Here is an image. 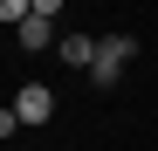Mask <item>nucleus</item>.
Wrapping results in <instances>:
<instances>
[{"mask_svg": "<svg viewBox=\"0 0 158 151\" xmlns=\"http://www.w3.org/2000/svg\"><path fill=\"white\" fill-rule=\"evenodd\" d=\"M131 55H138V41H131V35H103L96 55H89V83H96V89H117V76L131 69Z\"/></svg>", "mask_w": 158, "mask_h": 151, "instance_id": "obj_1", "label": "nucleus"}, {"mask_svg": "<svg viewBox=\"0 0 158 151\" xmlns=\"http://www.w3.org/2000/svg\"><path fill=\"white\" fill-rule=\"evenodd\" d=\"M14 117H21V124H48V117H55V89H48V83H21Z\"/></svg>", "mask_w": 158, "mask_h": 151, "instance_id": "obj_2", "label": "nucleus"}, {"mask_svg": "<svg viewBox=\"0 0 158 151\" xmlns=\"http://www.w3.org/2000/svg\"><path fill=\"white\" fill-rule=\"evenodd\" d=\"M14 35H21V48H28V55H41V48H55V21H48V14H21Z\"/></svg>", "mask_w": 158, "mask_h": 151, "instance_id": "obj_3", "label": "nucleus"}, {"mask_svg": "<svg viewBox=\"0 0 158 151\" xmlns=\"http://www.w3.org/2000/svg\"><path fill=\"white\" fill-rule=\"evenodd\" d=\"M55 55H62L69 69H89V55H96V41H89V35H62V41H55Z\"/></svg>", "mask_w": 158, "mask_h": 151, "instance_id": "obj_4", "label": "nucleus"}, {"mask_svg": "<svg viewBox=\"0 0 158 151\" xmlns=\"http://www.w3.org/2000/svg\"><path fill=\"white\" fill-rule=\"evenodd\" d=\"M21 14H28V0H0V21H7V28H14Z\"/></svg>", "mask_w": 158, "mask_h": 151, "instance_id": "obj_5", "label": "nucleus"}, {"mask_svg": "<svg viewBox=\"0 0 158 151\" xmlns=\"http://www.w3.org/2000/svg\"><path fill=\"white\" fill-rule=\"evenodd\" d=\"M28 14H48V21H55V14H62V0H28Z\"/></svg>", "mask_w": 158, "mask_h": 151, "instance_id": "obj_6", "label": "nucleus"}, {"mask_svg": "<svg viewBox=\"0 0 158 151\" xmlns=\"http://www.w3.org/2000/svg\"><path fill=\"white\" fill-rule=\"evenodd\" d=\"M14 131H21V117H14V110H0V137H14Z\"/></svg>", "mask_w": 158, "mask_h": 151, "instance_id": "obj_7", "label": "nucleus"}]
</instances>
